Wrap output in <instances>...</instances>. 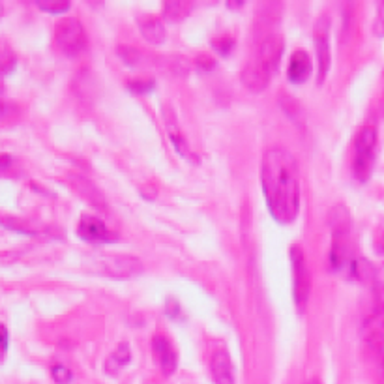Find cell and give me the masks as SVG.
Segmentation results:
<instances>
[{"instance_id":"cell-1","label":"cell","mask_w":384,"mask_h":384,"mask_svg":"<svg viewBox=\"0 0 384 384\" xmlns=\"http://www.w3.org/2000/svg\"><path fill=\"white\" fill-rule=\"evenodd\" d=\"M261 182L270 214L278 223H293L300 208V174L295 156L285 148H270L261 164Z\"/></svg>"},{"instance_id":"cell-2","label":"cell","mask_w":384,"mask_h":384,"mask_svg":"<svg viewBox=\"0 0 384 384\" xmlns=\"http://www.w3.org/2000/svg\"><path fill=\"white\" fill-rule=\"evenodd\" d=\"M328 225L332 229V247H330V266L332 270H341L349 261L351 252V229L353 220L349 214L347 206L336 205L328 214Z\"/></svg>"},{"instance_id":"cell-3","label":"cell","mask_w":384,"mask_h":384,"mask_svg":"<svg viewBox=\"0 0 384 384\" xmlns=\"http://www.w3.org/2000/svg\"><path fill=\"white\" fill-rule=\"evenodd\" d=\"M290 264H293V295L298 313H304L311 295V274L304 249L300 246L290 247Z\"/></svg>"},{"instance_id":"cell-4","label":"cell","mask_w":384,"mask_h":384,"mask_svg":"<svg viewBox=\"0 0 384 384\" xmlns=\"http://www.w3.org/2000/svg\"><path fill=\"white\" fill-rule=\"evenodd\" d=\"M375 147H377V130L373 126H363L356 135V156H354V176L360 182H368L373 171Z\"/></svg>"},{"instance_id":"cell-5","label":"cell","mask_w":384,"mask_h":384,"mask_svg":"<svg viewBox=\"0 0 384 384\" xmlns=\"http://www.w3.org/2000/svg\"><path fill=\"white\" fill-rule=\"evenodd\" d=\"M55 42L68 57H77L86 47V34L77 17H64L55 27Z\"/></svg>"},{"instance_id":"cell-6","label":"cell","mask_w":384,"mask_h":384,"mask_svg":"<svg viewBox=\"0 0 384 384\" xmlns=\"http://www.w3.org/2000/svg\"><path fill=\"white\" fill-rule=\"evenodd\" d=\"M98 272L115 279H128L142 272V263L137 257H98Z\"/></svg>"},{"instance_id":"cell-7","label":"cell","mask_w":384,"mask_h":384,"mask_svg":"<svg viewBox=\"0 0 384 384\" xmlns=\"http://www.w3.org/2000/svg\"><path fill=\"white\" fill-rule=\"evenodd\" d=\"M315 47L319 62V83L327 79L330 69V17L322 16L315 25Z\"/></svg>"},{"instance_id":"cell-8","label":"cell","mask_w":384,"mask_h":384,"mask_svg":"<svg viewBox=\"0 0 384 384\" xmlns=\"http://www.w3.org/2000/svg\"><path fill=\"white\" fill-rule=\"evenodd\" d=\"M283 38L279 36V34H269V36L263 40V43L259 45V53L255 60H257L270 75H274L276 69H278L279 60H281V53H283Z\"/></svg>"},{"instance_id":"cell-9","label":"cell","mask_w":384,"mask_h":384,"mask_svg":"<svg viewBox=\"0 0 384 384\" xmlns=\"http://www.w3.org/2000/svg\"><path fill=\"white\" fill-rule=\"evenodd\" d=\"M164 122H165V130H167V135L173 142L174 150L182 156L184 159L191 162V164H199V158L195 156V152L190 148L188 141H186L184 133L180 130L179 120H176V116H174L173 109L171 107H165L164 109Z\"/></svg>"},{"instance_id":"cell-10","label":"cell","mask_w":384,"mask_h":384,"mask_svg":"<svg viewBox=\"0 0 384 384\" xmlns=\"http://www.w3.org/2000/svg\"><path fill=\"white\" fill-rule=\"evenodd\" d=\"M77 235L83 238L84 242L90 244H107L116 238L115 235L107 229L103 221L98 220L96 216H90V214H84V216L81 218L79 227H77Z\"/></svg>"},{"instance_id":"cell-11","label":"cell","mask_w":384,"mask_h":384,"mask_svg":"<svg viewBox=\"0 0 384 384\" xmlns=\"http://www.w3.org/2000/svg\"><path fill=\"white\" fill-rule=\"evenodd\" d=\"M69 186H72V190L75 193L79 195L81 199L86 201L90 206H94L96 210H106L107 203L106 197L98 190V186L94 182H90L89 179H84V176H79V174H72L69 176Z\"/></svg>"},{"instance_id":"cell-12","label":"cell","mask_w":384,"mask_h":384,"mask_svg":"<svg viewBox=\"0 0 384 384\" xmlns=\"http://www.w3.org/2000/svg\"><path fill=\"white\" fill-rule=\"evenodd\" d=\"M152 353L159 369H162V373L167 375V377L173 375L174 369H176V363H179V356L174 353L173 345H171L167 337L162 336V334H156L152 337Z\"/></svg>"},{"instance_id":"cell-13","label":"cell","mask_w":384,"mask_h":384,"mask_svg":"<svg viewBox=\"0 0 384 384\" xmlns=\"http://www.w3.org/2000/svg\"><path fill=\"white\" fill-rule=\"evenodd\" d=\"M270 77L272 75L266 72V69L261 66V64L253 58V60H249V62L244 66L242 69V75H240V79H242L244 86H246L249 92H253V94H259V92H263L266 86H269L270 83Z\"/></svg>"},{"instance_id":"cell-14","label":"cell","mask_w":384,"mask_h":384,"mask_svg":"<svg viewBox=\"0 0 384 384\" xmlns=\"http://www.w3.org/2000/svg\"><path fill=\"white\" fill-rule=\"evenodd\" d=\"M212 379L216 384H235V371H232L231 356L225 349H218L210 358Z\"/></svg>"},{"instance_id":"cell-15","label":"cell","mask_w":384,"mask_h":384,"mask_svg":"<svg viewBox=\"0 0 384 384\" xmlns=\"http://www.w3.org/2000/svg\"><path fill=\"white\" fill-rule=\"evenodd\" d=\"M311 75V58L310 55L298 49L293 53L289 60V68H287V77H289L290 83L302 84L310 79Z\"/></svg>"},{"instance_id":"cell-16","label":"cell","mask_w":384,"mask_h":384,"mask_svg":"<svg viewBox=\"0 0 384 384\" xmlns=\"http://www.w3.org/2000/svg\"><path fill=\"white\" fill-rule=\"evenodd\" d=\"M139 30H141L142 38L147 40L148 43H152V45H162L165 42V27L164 23L159 21L158 17L154 16H141L139 17Z\"/></svg>"},{"instance_id":"cell-17","label":"cell","mask_w":384,"mask_h":384,"mask_svg":"<svg viewBox=\"0 0 384 384\" xmlns=\"http://www.w3.org/2000/svg\"><path fill=\"white\" fill-rule=\"evenodd\" d=\"M130 360H132L130 347H128V343H122V345H118V347L115 349V353L107 358L106 371L109 375H116L122 368H124V366H128V363H130Z\"/></svg>"},{"instance_id":"cell-18","label":"cell","mask_w":384,"mask_h":384,"mask_svg":"<svg viewBox=\"0 0 384 384\" xmlns=\"http://www.w3.org/2000/svg\"><path fill=\"white\" fill-rule=\"evenodd\" d=\"M193 2H186V0H165L164 2V16L169 21H182L190 16Z\"/></svg>"},{"instance_id":"cell-19","label":"cell","mask_w":384,"mask_h":384,"mask_svg":"<svg viewBox=\"0 0 384 384\" xmlns=\"http://www.w3.org/2000/svg\"><path fill=\"white\" fill-rule=\"evenodd\" d=\"M351 274H353V278L358 279V281L369 283V281H373L375 278V269L368 259L360 257L354 259L353 263H351Z\"/></svg>"},{"instance_id":"cell-20","label":"cell","mask_w":384,"mask_h":384,"mask_svg":"<svg viewBox=\"0 0 384 384\" xmlns=\"http://www.w3.org/2000/svg\"><path fill=\"white\" fill-rule=\"evenodd\" d=\"M16 64H17L16 53L11 51L10 45H6V43L0 42V77L11 74V72L16 69Z\"/></svg>"},{"instance_id":"cell-21","label":"cell","mask_w":384,"mask_h":384,"mask_svg":"<svg viewBox=\"0 0 384 384\" xmlns=\"http://www.w3.org/2000/svg\"><path fill=\"white\" fill-rule=\"evenodd\" d=\"M36 4L40 10L47 11V13H53V16L66 13V11L72 8V2H69V0H38Z\"/></svg>"},{"instance_id":"cell-22","label":"cell","mask_w":384,"mask_h":384,"mask_svg":"<svg viewBox=\"0 0 384 384\" xmlns=\"http://www.w3.org/2000/svg\"><path fill=\"white\" fill-rule=\"evenodd\" d=\"M116 53L122 58V62L126 64V66H133V68H135V66H141L142 58H145V55L135 47H118Z\"/></svg>"},{"instance_id":"cell-23","label":"cell","mask_w":384,"mask_h":384,"mask_svg":"<svg viewBox=\"0 0 384 384\" xmlns=\"http://www.w3.org/2000/svg\"><path fill=\"white\" fill-rule=\"evenodd\" d=\"M154 86H156V83H154L152 79H132L128 81V90L130 92H133V94H148V92H152Z\"/></svg>"},{"instance_id":"cell-24","label":"cell","mask_w":384,"mask_h":384,"mask_svg":"<svg viewBox=\"0 0 384 384\" xmlns=\"http://www.w3.org/2000/svg\"><path fill=\"white\" fill-rule=\"evenodd\" d=\"M51 375H53V379L57 384H69L72 379H74L72 371H69L66 366H62V363H55L53 368H51Z\"/></svg>"},{"instance_id":"cell-25","label":"cell","mask_w":384,"mask_h":384,"mask_svg":"<svg viewBox=\"0 0 384 384\" xmlns=\"http://www.w3.org/2000/svg\"><path fill=\"white\" fill-rule=\"evenodd\" d=\"M373 28L377 36H384V2H379V8H377V19H375Z\"/></svg>"},{"instance_id":"cell-26","label":"cell","mask_w":384,"mask_h":384,"mask_svg":"<svg viewBox=\"0 0 384 384\" xmlns=\"http://www.w3.org/2000/svg\"><path fill=\"white\" fill-rule=\"evenodd\" d=\"M212 45L216 47L218 53L229 55V51L232 49L235 42H232V40H229V38H223V40H214V42H212Z\"/></svg>"},{"instance_id":"cell-27","label":"cell","mask_w":384,"mask_h":384,"mask_svg":"<svg viewBox=\"0 0 384 384\" xmlns=\"http://www.w3.org/2000/svg\"><path fill=\"white\" fill-rule=\"evenodd\" d=\"M373 244H375V249L384 255V223H383V225L377 227V231H375Z\"/></svg>"},{"instance_id":"cell-28","label":"cell","mask_w":384,"mask_h":384,"mask_svg":"<svg viewBox=\"0 0 384 384\" xmlns=\"http://www.w3.org/2000/svg\"><path fill=\"white\" fill-rule=\"evenodd\" d=\"M8 351V330L6 327L0 322V356Z\"/></svg>"},{"instance_id":"cell-29","label":"cell","mask_w":384,"mask_h":384,"mask_svg":"<svg viewBox=\"0 0 384 384\" xmlns=\"http://www.w3.org/2000/svg\"><path fill=\"white\" fill-rule=\"evenodd\" d=\"M214 58H210L208 55H201L199 58H197V66L203 69H214Z\"/></svg>"},{"instance_id":"cell-30","label":"cell","mask_w":384,"mask_h":384,"mask_svg":"<svg viewBox=\"0 0 384 384\" xmlns=\"http://www.w3.org/2000/svg\"><path fill=\"white\" fill-rule=\"evenodd\" d=\"M13 165V158L10 154H0V173H6Z\"/></svg>"},{"instance_id":"cell-31","label":"cell","mask_w":384,"mask_h":384,"mask_svg":"<svg viewBox=\"0 0 384 384\" xmlns=\"http://www.w3.org/2000/svg\"><path fill=\"white\" fill-rule=\"evenodd\" d=\"M11 111H13V106H11V103L0 100V122L6 120V118L11 115Z\"/></svg>"},{"instance_id":"cell-32","label":"cell","mask_w":384,"mask_h":384,"mask_svg":"<svg viewBox=\"0 0 384 384\" xmlns=\"http://www.w3.org/2000/svg\"><path fill=\"white\" fill-rule=\"evenodd\" d=\"M4 92H6V84H4V79L0 77V96L4 94Z\"/></svg>"},{"instance_id":"cell-33","label":"cell","mask_w":384,"mask_h":384,"mask_svg":"<svg viewBox=\"0 0 384 384\" xmlns=\"http://www.w3.org/2000/svg\"><path fill=\"white\" fill-rule=\"evenodd\" d=\"M2 16H4V6L0 4V17H2Z\"/></svg>"}]
</instances>
